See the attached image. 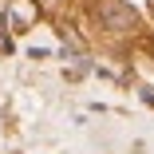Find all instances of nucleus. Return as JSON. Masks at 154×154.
<instances>
[{"label": "nucleus", "instance_id": "f257e3e1", "mask_svg": "<svg viewBox=\"0 0 154 154\" xmlns=\"http://www.w3.org/2000/svg\"><path fill=\"white\" fill-rule=\"evenodd\" d=\"M95 16L111 28V32H131V28L138 24L134 8H127L122 0H99V4H95Z\"/></svg>", "mask_w": 154, "mask_h": 154}]
</instances>
